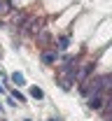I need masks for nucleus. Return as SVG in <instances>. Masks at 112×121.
<instances>
[{"mask_svg":"<svg viewBox=\"0 0 112 121\" xmlns=\"http://www.w3.org/2000/svg\"><path fill=\"white\" fill-rule=\"evenodd\" d=\"M42 28H45V19H40V16L26 19V23L21 26V30H23V33H31V35H37Z\"/></svg>","mask_w":112,"mask_h":121,"instance_id":"1","label":"nucleus"},{"mask_svg":"<svg viewBox=\"0 0 112 121\" xmlns=\"http://www.w3.org/2000/svg\"><path fill=\"white\" fill-rule=\"evenodd\" d=\"M86 105L91 107V109H100V107H103V95H100V93L89 95V98H86Z\"/></svg>","mask_w":112,"mask_h":121,"instance_id":"2","label":"nucleus"},{"mask_svg":"<svg viewBox=\"0 0 112 121\" xmlns=\"http://www.w3.org/2000/svg\"><path fill=\"white\" fill-rule=\"evenodd\" d=\"M42 63H45V65H54V63H56V54H54V51H45V54H42Z\"/></svg>","mask_w":112,"mask_h":121,"instance_id":"3","label":"nucleus"},{"mask_svg":"<svg viewBox=\"0 0 112 121\" xmlns=\"http://www.w3.org/2000/svg\"><path fill=\"white\" fill-rule=\"evenodd\" d=\"M103 91L112 93V75H105V77H103Z\"/></svg>","mask_w":112,"mask_h":121,"instance_id":"4","label":"nucleus"},{"mask_svg":"<svg viewBox=\"0 0 112 121\" xmlns=\"http://www.w3.org/2000/svg\"><path fill=\"white\" fill-rule=\"evenodd\" d=\"M31 95L35 98V100H42V98H45V91L37 89V86H33V89H31Z\"/></svg>","mask_w":112,"mask_h":121,"instance_id":"5","label":"nucleus"},{"mask_svg":"<svg viewBox=\"0 0 112 121\" xmlns=\"http://www.w3.org/2000/svg\"><path fill=\"white\" fill-rule=\"evenodd\" d=\"M68 44H70V37H68V35H63V37L58 40V49L63 51V49H68Z\"/></svg>","mask_w":112,"mask_h":121,"instance_id":"6","label":"nucleus"},{"mask_svg":"<svg viewBox=\"0 0 112 121\" xmlns=\"http://www.w3.org/2000/svg\"><path fill=\"white\" fill-rule=\"evenodd\" d=\"M12 82H14V84H19V86H21V84H26V82H23V75H19V72H14V75H12Z\"/></svg>","mask_w":112,"mask_h":121,"instance_id":"7","label":"nucleus"},{"mask_svg":"<svg viewBox=\"0 0 112 121\" xmlns=\"http://www.w3.org/2000/svg\"><path fill=\"white\" fill-rule=\"evenodd\" d=\"M7 9H9V2H2L0 0V12H7Z\"/></svg>","mask_w":112,"mask_h":121,"instance_id":"8","label":"nucleus"},{"mask_svg":"<svg viewBox=\"0 0 112 121\" xmlns=\"http://www.w3.org/2000/svg\"><path fill=\"white\" fill-rule=\"evenodd\" d=\"M49 121H54V119H49Z\"/></svg>","mask_w":112,"mask_h":121,"instance_id":"9","label":"nucleus"},{"mask_svg":"<svg viewBox=\"0 0 112 121\" xmlns=\"http://www.w3.org/2000/svg\"><path fill=\"white\" fill-rule=\"evenodd\" d=\"M26 121H31V119H26Z\"/></svg>","mask_w":112,"mask_h":121,"instance_id":"10","label":"nucleus"}]
</instances>
